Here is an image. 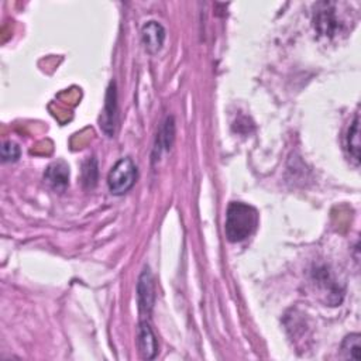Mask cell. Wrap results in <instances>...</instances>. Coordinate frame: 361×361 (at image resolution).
I'll return each mask as SVG.
<instances>
[{
  "mask_svg": "<svg viewBox=\"0 0 361 361\" xmlns=\"http://www.w3.org/2000/svg\"><path fill=\"white\" fill-rule=\"evenodd\" d=\"M259 226V212L243 202H232L226 213V237L232 243H241L252 236Z\"/></svg>",
  "mask_w": 361,
  "mask_h": 361,
  "instance_id": "1",
  "label": "cell"
},
{
  "mask_svg": "<svg viewBox=\"0 0 361 361\" xmlns=\"http://www.w3.org/2000/svg\"><path fill=\"white\" fill-rule=\"evenodd\" d=\"M137 179V166L131 158L119 160L107 175L109 190L116 197H122L127 193L135 184Z\"/></svg>",
  "mask_w": 361,
  "mask_h": 361,
  "instance_id": "2",
  "label": "cell"
},
{
  "mask_svg": "<svg viewBox=\"0 0 361 361\" xmlns=\"http://www.w3.org/2000/svg\"><path fill=\"white\" fill-rule=\"evenodd\" d=\"M314 25L315 30L325 37H335L339 32L342 23L336 16V5L335 3H318L315 6V16H314Z\"/></svg>",
  "mask_w": 361,
  "mask_h": 361,
  "instance_id": "3",
  "label": "cell"
},
{
  "mask_svg": "<svg viewBox=\"0 0 361 361\" xmlns=\"http://www.w3.org/2000/svg\"><path fill=\"white\" fill-rule=\"evenodd\" d=\"M137 300L140 312L144 315H150L155 303V287H154L153 274L149 267L143 270V272L140 274V278H138Z\"/></svg>",
  "mask_w": 361,
  "mask_h": 361,
  "instance_id": "4",
  "label": "cell"
},
{
  "mask_svg": "<svg viewBox=\"0 0 361 361\" xmlns=\"http://www.w3.org/2000/svg\"><path fill=\"white\" fill-rule=\"evenodd\" d=\"M116 83L110 82L107 95H106V103L103 113L100 118V127L103 131L109 135L113 137L115 134V127H116V116H118V103H116Z\"/></svg>",
  "mask_w": 361,
  "mask_h": 361,
  "instance_id": "5",
  "label": "cell"
},
{
  "mask_svg": "<svg viewBox=\"0 0 361 361\" xmlns=\"http://www.w3.org/2000/svg\"><path fill=\"white\" fill-rule=\"evenodd\" d=\"M143 44L149 54H157L165 41V29L155 20H150L143 25L142 30Z\"/></svg>",
  "mask_w": 361,
  "mask_h": 361,
  "instance_id": "6",
  "label": "cell"
},
{
  "mask_svg": "<svg viewBox=\"0 0 361 361\" xmlns=\"http://www.w3.org/2000/svg\"><path fill=\"white\" fill-rule=\"evenodd\" d=\"M138 350L144 360L155 358L158 353V343L153 329L147 322H140L138 325Z\"/></svg>",
  "mask_w": 361,
  "mask_h": 361,
  "instance_id": "7",
  "label": "cell"
},
{
  "mask_svg": "<svg viewBox=\"0 0 361 361\" xmlns=\"http://www.w3.org/2000/svg\"><path fill=\"white\" fill-rule=\"evenodd\" d=\"M44 178L52 189L64 192L69 184V166L63 161L54 162L47 168Z\"/></svg>",
  "mask_w": 361,
  "mask_h": 361,
  "instance_id": "8",
  "label": "cell"
},
{
  "mask_svg": "<svg viewBox=\"0 0 361 361\" xmlns=\"http://www.w3.org/2000/svg\"><path fill=\"white\" fill-rule=\"evenodd\" d=\"M346 147L347 153L354 165L360 164V116L358 113L354 116L353 123L347 131L346 137Z\"/></svg>",
  "mask_w": 361,
  "mask_h": 361,
  "instance_id": "9",
  "label": "cell"
},
{
  "mask_svg": "<svg viewBox=\"0 0 361 361\" xmlns=\"http://www.w3.org/2000/svg\"><path fill=\"white\" fill-rule=\"evenodd\" d=\"M174 135H175V124H174V118H166L164 122L158 137H157V147L155 150L158 151V155L161 151H168L174 143Z\"/></svg>",
  "mask_w": 361,
  "mask_h": 361,
  "instance_id": "10",
  "label": "cell"
},
{
  "mask_svg": "<svg viewBox=\"0 0 361 361\" xmlns=\"http://www.w3.org/2000/svg\"><path fill=\"white\" fill-rule=\"evenodd\" d=\"M342 353L346 358L360 361L361 360V336L358 333H351L343 343H342Z\"/></svg>",
  "mask_w": 361,
  "mask_h": 361,
  "instance_id": "11",
  "label": "cell"
},
{
  "mask_svg": "<svg viewBox=\"0 0 361 361\" xmlns=\"http://www.w3.org/2000/svg\"><path fill=\"white\" fill-rule=\"evenodd\" d=\"M98 179V162L96 160H88L83 164V182L88 186H95Z\"/></svg>",
  "mask_w": 361,
  "mask_h": 361,
  "instance_id": "12",
  "label": "cell"
},
{
  "mask_svg": "<svg viewBox=\"0 0 361 361\" xmlns=\"http://www.w3.org/2000/svg\"><path fill=\"white\" fill-rule=\"evenodd\" d=\"M20 158V147L13 142H6L2 147V161L14 162Z\"/></svg>",
  "mask_w": 361,
  "mask_h": 361,
  "instance_id": "13",
  "label": "cell"
}]
</instances>
